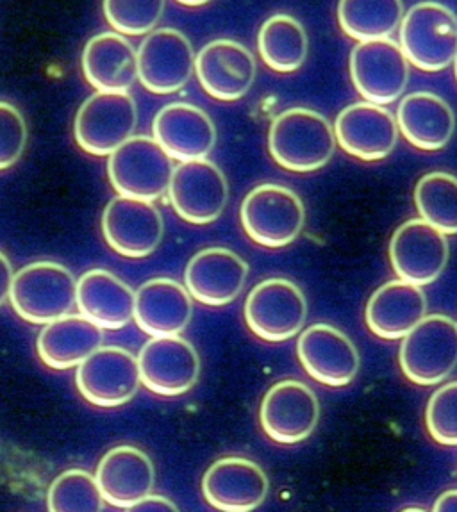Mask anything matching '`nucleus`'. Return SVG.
<instances>
[{"label": "nucleus", "instance_id": "f257e3e1", "mask_svg": "<svg viewBox=\"0 0 457 512\" xmlns=\"http://www.w3.org/2000/svg\"><path fill=\"white\" fill-rule=\"evenodd\" d=\"M336 134L322 113L308 108L286 109L268 131V150L284 170L308 174L324 168L336 152Z\"/></svg>", "mask_w": 457, "mask_h": 512}, {"label": "nucleus", "instance_id": "f03ea898", "mask_svg": "<svg viewBox=\"0 0 457 512\" xmlns=\"http://www.w3.org/2000/svg\"><path fill=\"white\" fill-rule=\"evenodd\" d=\"M9 302L15 313L34 325H47L74 311L77 281L59 263L38 261L15 273Z\"/></svg>", "mask_w": 457, "mask_h": 512}, {"label": "nucleus", "instance_id": "7ed1b4c3", "mask_svg": "<svg viewBox=\"0 0 457 512\" xmlns=\"http://www.w3.org/2000/svg\"><path fill=\"white\" fill-rule=\"evenodd\" d=\"M400 47L422 72H441L457 56V15L434 0L418 2L400 24Z\"/></svg>", "mask_w": 457, "mask_h": 512}, {"label": "nucleus", "instance_id": "20e7f679", "mask_svg": "<svg viewBox=\"0 0 457 512\" xmlns=\"http://www.w3.org/2000/svg\"><path fill=\"white\" fill-rule=\"evenodd\" d=\"M241 225L261 247L281 248L297 240L306 207L295 191L281 184H259L241 202Z\"/></svg>", "mask_w": 457, "mask_h": 512}, {"label": "nucleus", "instance_id": "39448f33", "mask_svg": "<svg viewBox=\"0 0 457 512\" xmlns=\"http://www.w3.org/2000/svg\"><path fill=\"white\" fill-rule=\"evenodd\" d=\"M400 368L413 384L436 386L457 366V322L445 314H429L402 338Z\"/></svg>", "mask_w": 457, "mask_h": 512}, {"label": "nucleus", "instance_id": "423d86ee", "mask_svg": "<svg viewBox=\"0 0 457 512\" xmlns=\"http://www.w3.org/2000/svg\"><path fill=\"white\" fill-rule=\"evenodd\" d=\"M138 106L127 91H97L84 100L74 122L75 141L92 156H111L133 138Z\"/></svg>", "mask_w": 457, "mask_h": 512}, {"label": "nucleus", "instance_id": "0eeeda50", "mask_svg": "<svg viewBox=\"0 0 457 512\" xmlns=\"http://www.w3.org/2000/svg\"><path fill=\"white\" fill-rule=\"evenodd\" d=\"M108 175L118 195L154 202L167 193L174 166L156 138L133 136L109 156Z\"/></svg>", "mask_w": 457, "mask_h": 512}, {"label": "nucleus", "instance_id": "6e6552de", "mask_svg": "<svg viewBox=\"0 0 457 512\" xmlns=\"http://www.w3.org/2000/svg\"><path fill=\"white\" fill-rule=\"evenodd\" d=\"M306 320V295L288 279L259 282L245 302V322L250 331L268 343H283L297 336Z\"/></svg>", "mask_w": 457, "mask_h": 512}, {"label": "nucleus", "instance_id": "1a4fd4ad", "mask_svg": "<svg viewBox=\"0 0 457 512\" xmlns=\"http://www.w3.org/2000/svg\"><path fill=\"white\" fill-rule=\"evenodd\" d=\"M350 77L359 95L374 104H391L409 83V59L391 38L359 42L350 54Z\"/></svg>", "mask_w": 457, "mask_h": 512}, {"label": "nucleus", "instance_id": "9d476101", "mask_svg": "<svg viewBox=\"0 0 457 512\" xmlns=\"http://www.w3.org/2000/svg\"><path fill=\"white\" fill-rule=\"evenodd\" d=\"M75 384L84 400L97 407L131 402L140 384L138 357L122 347H100L77 366Z\"/></svg>", "mask_w": 457, "mask_h": 512}, {"label": "nucleus", "instance_id": "9b49d317", "mask_svg": "<svg viewBox=\"0 0 457 512\" xmlns=\"http://www.w3.org/2000/svg\"><path fill=\"white\" fill-rule=\"evenodd\" d=\"M175 213L193 225L218 220L229 202V182L224 172L209 159L183 161L174 168L168 186Z\"/></svg>", "mask_w": 457, "mask_h": 512}, {"label": "nucleus", "instance_id": "f8f14e48", "mask_svg": "<svg viewBox=\"0 0 457 512\" xmlns=\"http://www.w3.org/2000/svg\"><path fill=\"white\" fill-rule=\"evenodd\" d=\"M320 404L315 391L300 380H281L266 391L259 422L266 436L281 445H297L315 432Z\"/></svg>", "mask_w": 457, "mask_h": 512}, {"label": "nucleus", "instance_id": "ddd939ff", "mask_svg": "<svg viewBox=\"0 0 457 512\" xmlns=\"http://www.w3.org/2000/svg\"><path fill=\"white\" fill-rule=\"evenodd\" d=\"M197 54L186 34L163 27L143 40L138 50V79L158 95L183 90L195 72Z\"/></svg>", "mask_w": 457, "mask_h": 512}, {"label": "nucleus", "instance_id": "4468645a", "mask_svg": "<svg viewBox=\"0 0 457 512\" xmlns=\"http://www.w3.org/2000/svg\"><path fill=\"white\" fill-rule=\"evenodd\" d=\"M450 248L447 234L438 231L424 218H413L393 232L390 241V261L399 279L416 286H429L440 277Z\"/></svg>", "mask_w": 457, "mask_h": 512}, {"label": "nucleus", "instance_id": "2eb2a0df", "mask_svg": "<svg viewBox=\"0 0 457 512\" xmlns=\"http://www.w3.org/2000/svg\"><path fill=\"white\" fill-rule=\"evenodd\" d=\"M102 234L120 256L143 259L163 241L165 222L154 202L118 195L104 209Z\"/></svg>", "mask_w": 457, "mask_h": 512}, {"label": "nucleus", "instance_id": "dca6fc26", "mask_svg": "<svg viewBox=\"0 0 457 512\" xmlns=\"http://www.w3.org/2000/svg\"><path fill=\"white\" fill-rule=\"evenodd\" d=\"M145 388L159 397H179L197 384L200 357L188 339L177 336L152 338L138 356Z\"/></svg>", "mask_w": 457, "mask_h": 512}, {"label": "nucleus", "instance_id": "f3484780", "mask_svg": "<svg viewBox=\"0 0 457 512\" xmlns=\"http://www.w3.org/2000/svg\"><path fill=\"white\" fill-rule=\"evenodd\" d=\"M297 354L309 377L331 388L349 386L361 363L352 339L327 323H315L302 331Z\"/></svg>", "mask_w": 457, "mask_h": 512}, {"label": "nucleus", "instance_id": "a211bd4d", "mask_svg": "<svg viewBox=\"0 0 457 512\" xmlns=\"http://www.w3.org/2000/svg\"><path fill=\"white\" fill-rule=\"evenodd\" d=\"M399 124L390 109L374 102H358L343 109L334 134L341 149L363 161H381L399 143Z\"/></svg>", "mask_w": 457, "mask_h": 512}, {"label": "nucleus", "instance_id": "6ab92c4d", "mask_svg": "<svg viewBox=\"0 0 457 512\" xmlns=\"http://www.w3.org/2000/svg\"><path fill=\"white\" fill-rule=\"evenodd\" d=\"M195 74L209 97L234 102L249 93L258 65L245 45L234 40H215L197 54Z\"/></svg>", "mask_w": 457, "mask_h": 512}, {"label": "nucleus", "instance_id": "aec40b11", "mask_svg": "<svg viewBox=\"0 0 457 512\" xmlns=\"http://www.w3.org/2000/svg\"><path fill=\"white\" fill-rule=\"evenodd\" d=\"M268 477L258 463L245 457H222L211 464L202 479V493L218 511L258 509L268 495Z\"/></svg>", "mask_w": 457, "mask_h": 512}, {"label": "nucleus", "instance_id": "412c9836", "mask_svg": "<svg viewBox=\"0 0 457 512\" xmlns=\"http://www.w3.org/2000/svg\"><path fill=\"white\" fill-rule=\"evenodd\" d=\"M249 277V265L229 248L200 250L190 259L184 282L195 300L206 306H227L240 297Z\"/></svg>", "mask_w": 457, "mask_h": 512}, {"label": "nucleus", "instance_id": "4be33fe9", "mask_svg": "<svg viewBox=\"0 0 457 512\" xmlns=\"http://www.w3.org/2000/svg\"><path fill=\"white\" fill-rule=\"evenodd\" d=\"M152 133L168 156L181 163L208 157L217 143V127L211 116L186 102L161 109L154 118Z\"/></svg>", "mask_w": 457, "mask_h": 512}, {"label": "nucleus", "instance_id": "5701e85b", "mask_svg": "<svg viewBox=\"0 0 457 512\" xmlns=\"http://www.w3.org/2000/svg\"><path fill=\"white\" fill-rule=\"evenodd\" d=\"M97 482L108 504L131 509L152 493L156 471L149 455L131 445L115 446L100 459Z\"/></svg>", "mask_w": 457, "mask_h": 512}, {"label": "nucleus", "instance_id": "b1692460", "mask_svg": "<svg viewBox=\"0 0 457 512\" xmlns=\"http://www.w3.org/2000/svg\"><path fill=\"white\" fill-rule=\"evenodd\" d=\"M427 316V297L422 286L397 279L374 291L366 304L368 329L377 338L402 339Z\"/></svg>", "mask_w": 457, "mask_h": 512}, {"label": "nucleus", "instance_id": "393cba45", "mask_svg": "<svg viewBox=\"0 0 457 512\" xmlns=\"http://www.w3.org/2000/svg\"><path fill=\"white\" fill-rule=\"evenodd\" d=\"M192 298L188 288L174 279L147 281L136 291V325L152 338L177 336L192 322Z\"/></svg>", "mask_w": 457, "mask_h": 512}, {"label": "nucleus", "instance_id": "a878e982", "mask_svg": "<svg viewBox=\"0 0 457 512\" xmlns=\"http://www.w3.org/2000/svg\"><path fill=\"white\" fill-rule=\"evenodd\" d=\"M136 293L115 273L95 268L77 282L79 313L104 331H118L134 318Z\"/></svg>", "mask_w": 457, "mask_h": 512}, {"label": "nucleus", "instance_id": "bb28decb", "mask_svg": "<svg viewBox=\"0 0 457 512\" xmlns=\"http://www.w3.org/2000/svg\"><path fill=\"white\" fill-rule=\"evenodd\" d=\"M400 133L416 149L440 150L456 131V115L449 102L431 91H416L400 100L397 109Z\"/></svg>", "mask_w": 457, "mask_h": 512}, {"label": "nucleus", "instance_id": "cd10ccee", "mask_svg": "<svg viewBox=\"0 0 457 512\" xmlns=\"http://www.w3.org/2000/svg\"><path fill=\"white\" fill-rule=\"evenodd\" d=\"M104 343V329L83 314H67L47 323L38 334L36 350L52 370H70Z\"/></svg>", "mask_w": 457, "mask_h": 512}, {"label": "nucleus", "instance_id": "c85d7f7f", "mask_svg": "<svg viewBox=\"0 0 457 512\" xmlns=\"http://www.w3.org/2000/svg\"><path fill=\"white\" fill-rule=\"evenodd\" d=\"M83 72L99 91H127L138 79V52L120 33L97 34L84 47Z\"/></svg>", "mask_w": 457, "mask_h": 512}, {"label": "nucleus", "instance_id": "c756f323", "mask_svg": "<svg viewBox=\"0 0 457 512\" xmlns=\"http://www.w3.org/2000/svg\"><path fill=\"white\" fill-rule=\"evenodd\" d=\"M258 47L266 67L281 74H291L297 72L308 58V33L297 18L279 13L268 18L261 27Z\"/></svg>", "mask_w": 457, "mask_h": 512}, {"label": "nucleus", "instance_id": "7c9ffc66", "mask_svg": "<svg viewBox=\"0 0 457 512\" xmlns=\"http://www.w3.org/2000/svg\"><path fill=\"white\" fill-rule=\"evenodd\" d=\"M402 0H340L338 20L343 33L358 42L390 38L404 20Z\"/></svg>", "mask_w": 457, "mask_h": 512}, {"label": "nucleus", "instance_id": "2f4dec72", "mask_svg": "<svg viewBox=\"0 0 457 512\" xmlns=\"http://www.w3.org/2000/svg\"><path fill=\"white\" fill-rule=\"evenodd\" d=\"M415 206L438 231L457 234V177L449 172L424 175L415 188Z\"/></svg>", "mask_w": 457, "mask_h": 512}, {"label": "nucleus", "instance_id": "473e14b6", "mask_svg": "<svg viewBox=\"0 0 457 512\" xmlns=\"http://www.w3.org/2000/svg\"><path fill=\"white\" fill-rule=\"evenodd\" d=\"M104 496L90 471L67 470L50 484L47 507L52 512H99Z\"/></svg>", "mask_w": 457, "mask_h": 512}, {"label": "nucleus", "instance_id": "72a5a7b5", "mask_svg": "<svg viewBox=\"0 0 457 512\" xmlns=\"http://www.w3.org/2000/svg\"><path fill=\"white\" fill-rule=\"evenodd\" d=\"M165 13V0H104L108 24L120 34L152 33Z\"/></svg>", "mask_w": 457, "mask_h": 512}, {"label": "nucleus", "instance_id": "f704fd0d", "mask_svg": "<svg viewBox=\"0 0 457 512\" xmlns=\"http://www.w3.org/2000/svg\"><path fill=\"white\" fill-rule=\"evenodd\" d=\"M425 423L436 443L457 446V380L434 391L425 411Z\"/></svg>", "mask_w": 457, "mask_h": 512}, {"label": "nucleus", "instance_id": "c9c22d12", "mask_svg": "<svg viewBox=\"0 0 457 512\" xmlns=\"http://www.w3.org/2000/svg\"><path fill=\"white\" fill-rule=\"evenodd\" d=\"M27 145V124L20 109L0 100V170L15 165Z\"/></svg>", "mask_w": 457, "mask_h": 512}, {"label": "nucleus", "instance_id": "e433bc0d", "mask_svg": "<svg viewBox=\"0 0 457 512\" xmlns=\"http://www.w3.org/2000/svg\"><path fill=\"white\" fill-rule=\"evenodd\" d=\"M131 511H150V512H165L177 511V505L172 504L165 496L150 495L142 498L138 504L131 507Z\"/></svg>", "mask_w": 457, "mask_h": 512}, {"label": "nucleus", "instance_id": "4c0bfd02", "mask_svg": "<svg viewBox=\"0 0 457 512\" xmlns=\"http://www.w3.org/2000/svg\"><path fill=\"white\" fill-rule=\"evenodd\" d=\"M15 272L9 261L8 256L4 252H0V306L8 300L11 295V286H13Z\"/></svg>", "mask_w": 457, "mask_h": 512}, {"label": "nucleus", "instance_id": "58836bf2", "mask_svg": "<svg viewBox=\"0 0 457 512\" xmlns=\"http://www.w3.org/2000/svg\"><path fill=\"white\" fill-rule=\"evenodd\" d=\"M434 511L457 512V489L445 491V493L436 500V504H434Z\"/></svg>", "mask_w": 457, "mask_h": 512}, {"label": "nucleus", "instance_id": "ea45409f", "mask_svg": "<svg viewBox=\"0 0 457 512\" xmlns=\"http://www.w3.org/2000/svg\"><path fill=\"white\" fill-rule=\"evenodd\" d=\"M177 2H181L184 6H204V4H208L211 0H177Z\"/></svg>", "mask_w": 457, "mask_h": 512}, {"label": "nucleus", "instance_id": "a19ab883", "mask_svg": "<svg viewBox=\"0 0 457 512\" xmlns=\"http://www.w3.org/2000/svg\"><path fill=\"white\" fill-rule=\"evenodd\" d=\"M454 68H456V79H457V56H456V59H454Z\"/></svg>", "mask_w": 457, "mask_h": 512}]
</instances>
